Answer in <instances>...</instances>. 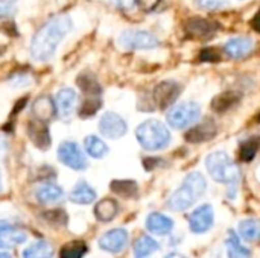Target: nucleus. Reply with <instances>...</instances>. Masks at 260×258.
<instances>
[{
	"label": "nucleus",
	"instance_id": "nucleus-37",
	"mask_svg": "<svg viewBox=\"0 0 260 258\" xmlns=\"http://www.w3.org/2000/svg\"><path fill=\"white\" fill-rule=\"evenodd\" d=\"M9 84L14 87V88H21V87H26L30 84V79L26 76V75H14L11 79H9Z\"/></svg>",
	"mask_w": 260,
	"mask_h": 258
},
{
	"label": "nucleus",
	"instance_id": "nucleus-45",
	"mask_svg": "<svg viewBox=\"0 0 260 258\" xmlns=\"http://www.w3.org/2000/svg\"><path fill=\"white\" fill-rule=\"evenodd\" d=\"M0 258H12L8 252H0Z\"/></svg>",
	"mask_w": 260,
	"mask_h": 258
},
{
	"label": "nucleus",
	"instance_id": "nucleus-1",
	"mask_svg": "<svg viewBox=\"0 0 260 258\" xmlns=\"http://www.w3.org/2000/svg\"><path fill=\"white\" fill-rule=\"evenodd\" d=\"M73 29V20L66 15H55L50 20H47L32 36L30 41V56L35 61H47L50 59L59 43L64 40V36Z\"/></svg>",
	"mask_w": 260,
	"mask_h": 258
},
{
	"label": "nucleus",
	"instance_id": "nucleus-20",
	"mask_svg": "<svg viewBox=\"0 0 260 258\" xmlns=\"http://www.w3.org/2000/svg\"><path fill=\"white\" fill-rule=\"evenodd\" d=\"M56 108H55V100H52L49 96H41L38 97L34 105H32V113L35 116L37 120L40 122H47L52 119V116L55 114Z\"/></svg>",
	"mask_w": 260,
	"mask_h": 258
},
{
	"label": "nucleus",
	"instance_id": "nucleus-24",
	"mask_svg": "<svg viewBox=\"0 0 260 258\" xmlns=\"http://www.w3.org/2000/svg\"><path fill=\"white\" fill-rule=\"evenodd\" d=\"M76 84L87 97H96V96H101L102 93V88L98 79L91 73H81L76 79Z\"/></svg>",
	"mask_w": 260,
	"mask_h": 258
},
{
	"label": "nucleus",
	"instance_id": "nucleus-5",
	"mask_svg": "<svg viewBox=\"0 0 260 258\" xmlns=\"http://www.w3.org/2000/svg\"><path fill=\"white\" fill-rule=\"evenodd\" d=\"M201 117V106L193 102H180L174 103L171 109L166 114V122L174 129H184L190 125H193Z\"/></svg>",
	"mask_w": 260,
	"mask_h": 258
},
{
	"label": "nucleus",
	"instance_id": "nucleus-22",
	"mask_svg": "<svg viewBox=\"0 0 260 258\" xmlns=\"http://www.w3.org/2000/svg\"><path fill=\"white\" fill-rule=\"evenodd\" d=\"M239 100H241L239 93H236V91H224V93L218 94V96L212 100L210 106H212V109L216 111V113H227V111H230Z\"/></svg>",
	"mask_w": 260,
	"mask_h": 258
},
{
	"label": "nucleus",
	"instance_id": "nucleus-15",
	"mask_svg": "<svg viewBox=\"0 0 260 258\" xmlns=\"http://www.w3.org/2000/svg\"><path fill=\"white\" fill-rule=\"evenodd\" d=\"M218 132V128L215 125V122L212 119H204L201 123L195 125L193 128H190L187 132H186V141L189 143H204V141H209L212 140Z\"/></svg>",
	"mask_w": 260,
	"mask_h": 258
},
{
	"label": "nucleus",
	"instance_id": "nucleus-11",
	"mask_svg": "<svg viewBox=\"0 0 260 258\" xmlns=\"http://www.w3.org/2000/svg\"><path fill=\"white\" fill-rule=\"evenodd\" d=\"M213 207L209 204H204L198 207L190 216H189V227L190 231L195 234H203L209 231L213 227Z\"/></svg>",
	"mask_w": 260,
	"mask_h": 258
},
{
	"label": "nucleus",
	"instance_id": "nucleus-21",
	"mask_svg": "<svg viewBox=\"0 0 260 258\" xmlns=\"http://www.w3.org/2000/svg\"><path fill=\"white\" fill-rule=\"evenodd\" d=\"M70 201L79 205H88L91 202H94L96 199V192L93 190V187H90L85 181H79L73 190L70 192Z\"/></svg>",
	"mask_w": 260,
	"mask_h": 258
},
{
	"label": "nucleus",
	"instance_id": "nucleus-25",
	"mask_svg": "<svg viewBox=\"0 0 260 258\" xmlns=\"http://www.w3.org/2000/svg\"><path fill=\"white\" fill-rule=\"evenodd\" d=\"M84 148H85V152L91 158H96V160H101L108 154V146L105 144L104 140H101L96 135H88L84 140Z\"/></svg>",
	"mask_w": 260,
	"mask_h": 258
},
{
	"label": "nucleus",
	"instance_id": "nucleus-2",
	"mask_svg": "<svg viewBox=\"0 0 260 258\" xmlns=\"http://www.w3.org/2000/svg\"><path fill=\"white\" fill-rule=\"evenodd\" d=\"M206 189V178L200 172H192L184 178L183 186L171 195L168 207L174 211H184L190 208L204 195Z\"/></svg>",
	"mask_w": 260,
	"mask_h": 258
},
{
	"label": "nucleus",
	"instance_id": "nucleus-35",
	"mask_svg": "<svg viewBox=\"0 0 260 258\" xmlns=\"http://www.w3.org/2000/svg\"><path fill=\"white\" fill-rule=\"evenodd\" d=\"M227 3V0H195V6L204 11H213L219 9Z\"/></svg>",
	"mask_w": 260,
	"mask_h": 258
},
{
	"label": "nucleus",
	"instance_id": "nucleus-39",
	"mask_svg": "<svg viewBox=\"0 0 260 258\" xmlns=\"http://www.w3.org/2000/svg\"><path fill=\"white\" fill-rule=\"evenodd\" d=\"M117 8H120V9H125V11H128V9H131V8H134V5L137 3V0H111Z\"/></svg>",
	"mask_w": 260,
	"mask_h": 258
},
{
	"label": "nucleus",
	"instance_id": "nucleus-32",
	"mask_svg": "<svg viewBox=\"0 0 260 258\" xmlns=\"http://www.w3.org/2000/svg\"><path fill=\"white\" fill-rule=\"evenodd\" d=\"M87 252V246L82 242H72L67 243L61 252H59V258H82Z\"/></svg>",
	"mask_w": 260,
	"mask_h": 258
},
{
	"label": "nucleus",
	"instance_id": "nucleus-10",
	"mask_svg": "<svg viewBox=\"0 0 260 258\" xmlns=\"http://www.w3.org/2000/svg\"><path fill=\"white\" fill-rule=\"evenodd\" d=\"M184 30L190 40H210L216 33L218 26L210 20L195 17V18H189L186 21Z\"/></svg>",
	"mask_w": 260,
	"mask_h": 258
},
{
	"label": "nucleus",
	"instance_id": "nucleus-13",
	"mask_svg": "<svg viewBox=\"0 0 260 258\" xmlns=\"http://www.w3.org/2000/svg\"><path fill=\"white\" fill-rule=\"evenodd\" d=\"M26 237L21 228L11 225L8 220H0V249H12L26 242Z\"/></svg>",
	"mask_w": 260,
	"mask_h": 258
},
{
	"label": "nucleus",
	"instance_id": "nucleus-29",
	"mask_svg": "<svg viewBox=\"0 0 260 258\" xmlns=\"http://www.w3.org/2000/svg\"><path fill=\"white\" fill-rule=\"evenodd\" d=\"M157 251H158V243L149 236H142L134 243V257L136 258H145Z\"/></svg>",
	"mask_w": 260,
	"mask_h": 258
},
{
	"label": "nucleus",
	"instance_id": "nucleus-33",
	"mask_svg": "<svg viewBox=\"0 0 260 258\" xmlns=\"http://www.w3.org/2000/svg\"><path fill=\"white\" fill-rule=\"evenodd\" d=\"M102 106V100H101V96H96V97H87L79 109V116L87 119V117H91L98 113V109Z\"/></svg>",
	"mask_w": 260,
	"mask_h": 258
},
{
	"label": "nucleus",
	"instance_id": "nucleus-34",
	"mask_svg": "<svg viewBox=\"0 0 260 258\" xmlns=\"http://www.w3.org/2000/svg\"><path fill=\"white\" fill-rule=\"evenodd\" d=\"M44 219L53 225H64L67 222V216L62 210H52L44 213Z\"/></svg>",
	"mask_w": 260,
	"mask_h": 258
},
{
	"label": "nucleus",
	"instance_id": "nucleus-7",
	"mask_svg": "<svg viewBox=\"0 0 260 258\" xmlns=\"http://www.w3.org/2000/svg\"><path fill=\"white\" fill-rule=\"evenodd\" d=\"M58 160L67 166L69 169L73 170H84L88 166V161L82 152V149L79 148L78 143L75 141H62L58 148Z\"/></svg>",
	"mask_w": 260,
	"mask_h": 258
},
{
	"label": "nucleus",
	"instance_id": "nucleus-46",
	"mask_svg": "<svg viewBox=\"0 0 260 258\" xmlns=\"http://www.w3.org/2000/svg\"><path fill=\"white\" fill-rule=\"evenodd\" d=\"M0 190H2V179H0Z\"/></svg>",
	"mask_w": 260,
	"mask_h": 258
},
{
	"label": "nucleus",
	"instance_id": "nucleus-19",
	"mask_svg": "<svg viewBox=\"0 0 260 258\" xmlns=\"http://www.w3.org/2000/svg\"><path fill=\"white\" fill-rule=\"evenodd\" d=\"M35 196H37V199L41 204H55V202H59L62 199L64 190L59 186H56V184L46 182V184H41L37 189Z\"/></svg>",
	"mask_w": 260,
	"mask_h": 258
},
{
	"label": "nucleus",
	"instance_id": "nucleus-36",
	"mask_svg": "<svg viewBox=\"0 0 260 258\" xmlns=\"http://www.w3.org/2000/svg\"><path fill=\"white\" fill-rule=\"evenodd\" d=\"M221 59V55L216 49H204L200 55V61L203 62H218Z\"/></svg>",
	"mask_w": 260,
	"mask_h": 258
},
{
	"label": "nucleus",
	"instance_id": "nucleus-17",
	"mask_svg": "<svg viewBox=\"0 0 260 258\" xmlns=\"http://www.w3.org/2000/svg\"><path fill=\"white\" fill-rule=\"evenodd\" d=\"M46 122H30L29 126H27V135L29 138L32 140V143L41 149V151H46L49 149L50 146V135H49V128L44 125Z\"/></svg>",
	"mask_w": 260,
	"mask_h": 258
},
{
	"label": "nucleus",
	"instance_id": "nucleus-26",
	"mask_svg": "<svg viewBox=\"0 0 260 258\" xmlns=\"http://www.w3.org/2000/svg\"><path fill=\"white\" fill-rule=\"evenodd\" d=\"M260 149V137L253 135L247 140H244L239 146V158L245 163H250L254 160Z\"/></svg>",
	"mask_w": 260,
	"mask_h": 258
},
{
	"label": "nucleus",
	"instance_id": "nucleus-42",
	"mask_svg": "<svg viewBox=\"0 0 260 258\" xmlns=\"http://www.w3.org/2000/svg\"><path fill=\"white\" fill-rule=\"evenodd\" d=\"M8 151V143H6V138L0 135V158L6 154Z\"/></svg>",
	"mask_w": 260,
	"mask_h": 258
},
{
	"label": "nucleus",
	"instance_id": "nucleus-40",
	"mask_svg": "<svg viewBox=\"0 0 260 258\" xmlns=\"http://www.w3.org/2000/svg\"><path fill=\"white\" fill-rule=\"evenodd\" d=\"M251 26H253V29H254L256 32H259L260 33V9L254 14V17L251 18Z\"/></svg>",
	"mask_w": 260,
	"mask_h": 258
},
{
	"label": "nucleus",
	"instance_id": "nucleus-6",
	"mask_svg": "<svg viewBox=\"0 0 260 258\" xmlns=\"http://www.w3.org/2000/svg\"><path fill=\"white\" fill-rule=\"evenodd\" d=\"M119 44L126 50H151L160 46V41L146 30L126 29L119 35Z\"/></svg>",
	"mask_w": 260,
	"mask_h": 258
},
{
	"label": "nucleus",
	"instance_id": "nucleus-47",
	"mask_svg": "<svg viewBox=\"0 0 260 258\" xmlns=\"http://www.w3.org/2000/svg\"><path fill=\"white\" fill-rule=\"evenodd\" d=\"M257 119H259V122H260V114H259V117H257Z\"/></svg>",
	"mask_w": 260,
	"mask_h": 258
},
{
	"label": "nucleus",
	"instance_id": "nucleus-9",
	"mask_svg": "<svg viewBox=\"0 0 260 258\" xmlns=\"http://www.w3.org/2000/svg\"><path fill=\"white\" fill-rule=\"evenodd\" d=\"M181 93V87L175 81H163L157 84V87L152 91V100L160 109H166L175 103Z\"/></svg>",
	"mask_w": 260,
	"mask_h": 258
},
{
	"label": "nucleus",
	"instance_id": "nucleus-43",
	"mask_svg": "<svg viewBox=\"0 0 260 258\" xmlns=\"http://www.w3.org/2000/svg\"><path fill=\"white\" fill-rule=\"evenodd\" d=\"M165 258H187V257H184L183 254H178V252H172V254L166 255Z\"/></svg>",
	"mask_w": 260,
	"mask_h": 258
},
{
	"label": "nucleus",
	"instance_id": "nucleus-44",
	"mask_svg": "<svg viewBox=\"0 0 260 258\" xmlns=\"http://www.w3.org/2000/svg\"><path fill=\"white\" fill-rule=\"evenodd\" d=\"M17 0H0V3L2 5H12V3H15Z\"/></svg>",
	"mask_w": 260,
	"mask_h": 258
},
{
	"label": "nucleus",
	"instance_id": "nucleus-30",
	"mask_svg": "<svg viewBox=\"0 0 260 258\" xmlns=\"http://www.w3.org/2000/svg\"><path fill=\"white\" fill-rule=\"evenodd\" d=\"M225 246H227L229 258H250V251L241 243L239 237L233 231H230Z\"/></svg>",
	"mask_w": 260,
	"mask_h": 258
},
{
	"label": "nucleus",
	"instance_id": "nucleus-28",
	"mask_svg": "<svg viewBox=\"0 0 260 258\" xmlns=\"http://www.w3.org/2000/svg\"><path fill=\"white\" fill-rule=\"evenodd\" d=\"M239 234L245 242H257L260 239V222L256 219H245L239 224Z\"/></svg>",
	"mask_w": 260,
	"mask_h": 258
},
{
	"label": "nucleus",
	"instance_id": "nucleus-18",
	"mask_svg": "<svg viewBox=\"0 0 260 258\" xmlns=\"http://www.w3.org/2000/svg\"><path fill=\"white\" fill-rule=\"evenodd\" d=\"M146 228L152 234L166 236L174 230V222L171 217H168L161 213H151L146 217Z\"/></svg>",
	"mask_w": 260,
	"mask_h": 258
},
{
	"label": "nucleus",
	"instance_id": "nucleus-23",
	"mask_svg": "<svg viewBox=\"0 0 260 258\" xmlns=\"http://www.w3.org/2000/svg\"><path fill=\"white\" fill-rule=\"evenodd\" d=\"M117 213H119V205L114 199H110V198L99 201L94 207V216L101 222L113 220L117 216Z\"/></svg>",
	"mask_w": 260,
	"mask_h": 258
},
{
	"label": "nucleus",
	"instance_id": "nucleus-16",
	"mask_svg": "<svg viewBox=\"0 0 260 258\" xmlns=\"http://www.w3.org/2000/svg\"><path fill=\"white\" fill-rule=\"evenodd\" d=\"M253 46H254V43H253L251 38H248V36H235V38H230L225 43L224 52L232 59H241V58L247 56L253 50Z\"/></svg>",
	"mask_w": 260,
	"mask_h": 258
},
{
	"label": "nucleus",
	"instance_id": "nucleus-12",
	"mask_svg": "<svg viewBox=\"0 0 260 258\" xmlns=\"http://www.w3.org/2000/svg\"><path fill=\"white\" fill-rule=\"evenodd\" d=\"M128 245V233L123 228H116L110 230L99 239V246L111 254H119L122 252Z\"/></svg>",
	"mask_w": 260,
	"mask_h": 258
},
{
	"label": "nucleus",
	"instance_id": "nucleus-3",
	"mask_svg": "<svg viewBox=\"0 0 260 258\" xmlns=\"http://www.w3.org/2000/svg\"><path fill=\"white\" fill-rule=\"evenodd\" d=\"M136 138L146 151H160L169 146L171 132L158 120H146L136 129Z\"/></svg>",
	"mask_w": 260,
	"mask_h": 258
},
{
	"label": "nucleus",
	"instance_id": "nucleus-38",
	"mask_svg": "<svg viewBox=\"0 0 260 258\" xmlns=\"http://www.w3.org/2000/svg\"><path fill=\"white\" fill-rule=\"evenodd\" d=\"M161 0H137V5L143 9V11H154L158 5H160Z\"/></svg>",
	"mask_w": 260,
	"mask_h": 258
},
{
	"label": "nucleus",
	"instance_id": "nucleus-31",
	"mask_svg": "<svg viewBox=\"0 0 260 258\" xmlns=\"http://www.w3.org/2000/svg\"><path fill=\"white\" fill-rule=\"evenodd\" d=\"M111 190L123 198H133L137 195V184L134 181H126V179H122V181H113L111 182Z\"/></svg>",
	"mask_w": 260,
	"mask_h": 258
},
{
	"label": "nucleus",
	"instance_id": "nucleus-8",
	"mask_svg": "<svg viewBox=\"0 0 260 258\" xmlns=\"http://www.w3.org/2000/svg\"><path fill=\"white\" fill-rule=\"evenodd\" d=\"M99 131L104 137L111 138V140H117L126 134L128 125L122 116H119L113 111H108L99 120Z\"/></svg>",
	"mask_w": 260,
	"mask_h": 258
},
{
	"label": "nucleus",
	"instance_id": "nucleus-27",
	"mask_svg": "<svg viewBox=\"0 0 260 258\" xmlns=\"http://www.w3.org/2000/svg\"><path fill=\"white\" fill-rule=\"evenodd\" d=\"M23 258H53V248L49 242L40 240L23 251Z\"/></svg>",
	"mask_w": 260,
	"mask_h": 258
},
{
	"label": "nucleus",
	"instance_id": "nucleus-14",
	"mask_svg": "<svg viewBox=\"0 0 260 258\" xmlns=\"http://www.w3.org/2000/svg\"><path fill=\"white\" fill-rule=\"evenodd\" d=\"M53 100H55V108H56L58 116L61 119H69L76 109L78 94L73 88H61L56 93Z\"/></svg>",
	"mask_w": 260,
	"mask_h": 258
},
{
	"label": "nucleus",
	"instance_id": "nucleus-4",
	"mask_svg": "<svg viewBox=\"0 0 260 258\" xmlns=\"http://www.w3.org/2000/svg\"><path fill=\"white\" fill-rule=\"evenodd\" d=\"M206 167L210 173V176L216 182L236 186V182L241 178V172L238 166L233 163V160L225 152H212L206 158Z\"/></svg>",
	"mask_w": 260,
	"mask_h": 258
},
{
	"label": "nucleus",
	"instance_id": "nucleus-41",
	"mask_svg": "<svg viewBox=\"0 0 260 258\" xmlns=\"http://www.w3.org/2000/svg\"><path fill=\"white\" fill-rule=\"evenodd\" d=\"M12 14V8L11 5H2L0 3V17H8Z\"/></svg>",
	"mask_w": 260,
	"mask_h": 258
}]
</instances>
